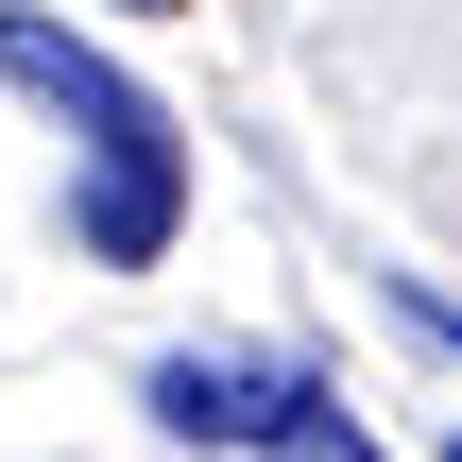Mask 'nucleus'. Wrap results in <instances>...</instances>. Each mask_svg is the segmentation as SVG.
I'll return each mask as SVG.
<instances>
[{
    "label": "nucleus",
    "instance_id": "obj_1",
    "mask_svg": "<svg viewBox=\"0 0 462 462\" xmlns=\"http://www.w3.org/2000/svg\"><path fill=\"white\" fill-rule=\"evenodd\" d=\"M0 86H34L51 120H86V206H69V240H86L103 274L171 257V223H189V137H171L154 86H137L120 51L51 34V17H0Z\"/></svg>",
    "mask_w": 462,
    "mask_h": 462
},
{
    "label": "nucleus",
    "instance_id": "obj_2",
    "mask_svg": "<svg viewBox=\"0 0 462 462\" xmlns=\"http://www.w3.org/2000/svg\"><path fill=\"white\" fill-rule=\"evenodd\" d=\"M137 411H154L171 446H257V462H274L309 411H326V377H309L291 343H189V360L137 377Z\"/></svg>",
    "mask_w": 462,
    "mask_h": 462
},
{
    "label": "nucleus",
    "instance_id": "obj_3",
    "mask_svg": "<svg viewBox=\"0 0 462 462\" xmlns=\"http://www.w3.org/2000/svg\"><path fill=\"white\" fill-rule=\"evenodd\" d=\"M394 326H411V343H446V360H462V291H429V274H394Z\"/></svg>",
    "mask_w": 462,
    "mask_h": 462
},
{
    "label": "nucleus",
    "instance_id": "obj_4",
    "mask_svg": "<svg viewBox=\"0 0 462 462\" xmlns=\"http://www.w3.org/2000/svg\"><path fill=\"white\" fill-rule=\"evenodd\" d=\"M274 462H377V446H360V429H326V411H309V429H291V446H274Z\"/></svg>",
    "mask_w": 462,
    "mask_h": 462
}]
</instances>
